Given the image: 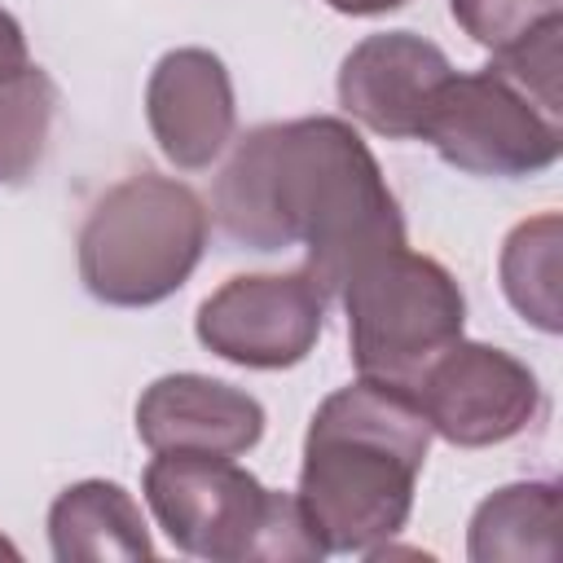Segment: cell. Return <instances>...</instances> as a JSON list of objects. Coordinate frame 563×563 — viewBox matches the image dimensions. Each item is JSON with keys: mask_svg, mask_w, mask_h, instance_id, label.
<instances>
[{"mask_svg": "<svg viewBox=\"0 0 563 563\" xmlns=\"http://www.w3.org/2000/svg\"><path fill=\"white\" fill-rule=\"evenodd\" d=\"M264 405L211 374H163L136 400V435L150 453H220L242 457L264 440Z\"/></svg>", "mask_w": 563, "mask_h": 563, "instance_id": "obj_11", "label": "cell"}, {"mask_svg": "<svg viewBox=\"0 0 563 563\" xmlns=\"http://www.w3.org/2000/svg\"><path fill=\"white\" fill-rule=\"evenodd\" d=\"M22 66H31V53H26V35H22V22L0 4V79L4 75H18Z\"/></svg>", "mask_w": 563, "mask_h": 563, "instance_id": "obj_17", "label": "cell"}, {"mask_svg": "<svg viewBox=\"0 0 563 563\" xmlns=\"http://www.w3.org/2000/svg\"><path fill=\"white\" fill-rule=\"evenodd\" d=\"M48 550L57 563L154 559V541L136 497L114 479H79L48 506Z\"/></svg>", "mask_w": 563, "mask_h": 563, "instance_id": "obj_12", "label": "cell"}, {"mask_svg": "<svg viewBox=\"0 0 563 563\" xmlns=\"http://www.w3.org/2000/svg\"><path fill=\"white\" fill-rule=\"evenodd\" d=\"M145 123L176 172L211 167L233 141L238 97L229 66L198 44L172 48L145 79Z\"/></svg>", "mask_w": 563, "mask_h": 563, "instance_id": "obj_9", "label": "cell"}, {"mask_svg": "<svg viewBox=\"0 0 563 563\" xmlns=\"http://www.w3.org/2000/svg\"><path fill=\"white\" fill-rule=\"evenodd\" d=\"M207 233L211 211L185 180L132 172L79 229V282L106 308H154L194 277Z\"/></svg>", "mask_w": 563, "mask_h": 563, "instance_id": "obj_4", "label": "cell"}, {"mask_svg": "<svg viewBox=\"0 0 563 563\" xmlns=\"http://www.w3.org/2000/svg\"><path fill=\"white\" fill-rule=\"evenodd\" d=\"M431 422L400 383L365 378L330 391L303 435L299 506L325 554L383 550L413 510Z\"/></svg>", "mask_w": 563, "mask_h": 563, "instance_id": "obj_2", "label": "cell"}, {"mask_svg": "<svg viewBox=\"0 0 563 563\" xmlns=\"http://www.w3.org/2000/svg\"><path fill=\"white\" fill-rule=\"evenodd\" d=\"M453 22L493 57H510L563 26V0H449Z\"/></svg>", "mask_w": 563, "mask_h": 563, "instance_id": "obj_16", "label": "cell"}, {"mask_svg": "<svg viewBox=\"0 0 563 563\" xmlns=\"http://www.w3.org/2000/svg\"><path fill=\"white\" fill-rule=\"evenodd\" d=\"M559 238H563V220L559 211L519 220L506 242H501V290L510 299V308L537 325L541 334H559L563 317H559Z\"/></svg>", "mask_w": 563, "mask_h": 563, "instance_id": "obj_14", "label": "cell"}, {"mask_svg": "<svg viewBox=\"0 0 563 563\" xmlns=\"http://www.w3.org/2000/svg\"><path fill=\"white\" fill-rule=\"evenodd\" d=\"M466 554L475 563L559 559V484L519 479L488 493L466 528Z\"/></svg>", "mask_w": 563, "mask_h": 563, "instance_id": "obj_13", "label": "cell"}, {"mask_svg": "<svg viewBox=\"0 0 563 563\" xmlns=\"http://www.w3.org/2000/svg\"><path fill=\"white\" fill-rule=\"evenodd\" d=\"M352 365L365 378L413 387L418 374L462 339L466 295L457 277L409 242L361 260L339 286Z\"/></svg>", "mask_w": 563, "mask_h": 563, "instance_id": "obj_5", "label": "cell"}, {"mask_svg": "<svg viewBox=\"0 0 563 563\" xmlns=\"http://www.w3.org/2000/svg\"><path fill=\"white\" fill-rule=\"evenodd\" d=\"M0 554H18V550H13V545H9V541H0Z\"/></svg>", "mask_w": 563, "mask_h": 563, "instance_id": "obj_19", "label": "cell"}, {"mask_svg": "<svg viewBox=\"0 0 563 563\" xmlns=\"http://www.w3.org/2000/svg\"><path fill=\"white\" fill-rule=\"evenodd\" d=\"M57 84L44 66H22L0 79V185H22L48 145Z\"/></svg>", "mask_w": 563, "mask_h": 563, "instance_id": "obj_15", "label": "cell"}, {"mask_svg": "<svg viewBox=\"0 0 563 563\" xmlns=\"http://www.w3.org/2000/svg\"><path fill=\"white\" fill-rule=\"evenodd\" d=\"M211 211L233 246L264 255L303 246V268L325 295H339L361 260L405 242L374 150L334 114L251 128L216 176Z\"/></svg>", "mask_w": 563, "mask_h": 563, "instance_id": "obj_1", "label": "cell"}, {"mask_svg": "<svg viewBox=\"0 0 563 563\" xmlns=\"http://www.w3.org/2000/svg\"><path fill=\"white\" fill-rule=\"evenodd\" d=\"M418 141L466 176L519 180L559 163L563 123L515 75L488 62L484 70H453L440 84Z\"/></svg>", "mask_w": 563, "mask_h": 563, "instance_id": "obj_6", "label": "cell"}, {"mask_svg": "<svg viewBox=\"0 0 563 563\" xmlns=\"http://www.w3.org/2000/svg\"><path fill=\"white\" fill-rule=\"evenodd\" d=\"M334 13H347V18H378V13H391V9H405L409 0H325Z\"/></svg>", "mask_w": 563, "mask_h": 563, "instance_id": "obj_18", "label": "cell"}, {"mask_svg": "<svg viewBox=\"0 0 563 563\" xmlns=\"http://www.w3.org/2000/svg\"><path fill=\"white\" fill-rule=\"evenodd\" d=\"M145 506L167 541L211 563H312L325 559L295 493L264 488L220 453H154L141 475Z\"/></svg>", "mask_w": 563, "mask_h": 563, "instance_id": "obj_3", "label": "cell"}, {"mask_svg": "<svg viewBox=\"0 0 563 563\" xmlns=\"http://www.w3.org/2000/svg\"><path fill=\"white\" fill-rule=\"evenodd\" d=\"M453 75L440 44L413 31H378L339 66V106L387 141H418L431 97Z\"/></svg>", "mask_w": 563, "mask_h": 563, "instance_id": "obj_10", "label": "cell"}, {"mask_svg": "<svg viewBox=\"0 0 563 563\" xmlns=\"http://www.w3.org/2000/svg\"><path fill=\"white\" fill-rule=\"evenodd\" d=\"M431 422V435L453 449H488L528 431L541 409L537 374L506 347L457 339L449 343L409 387Z\"/></svg>", "mask_w": 563, "mask_h": 563, "instance_id": "obj_8", "label": "cell"}, {"mask_svg": "<svg viewBox=\"0 0 563 563\" xmlns=\"http://www.w3.org/2000/svg\"><path fill=\"white\" fill-rule=\"evenodd\" d=\"M325 290L308 268L295 273H238L216 286L198 312V343L242 369H290L325 330Z\"/></svg>", "mask_w": 563, "mask_h": 563, "instance_id": "obj_7", "label": "cell"}]
</instances>
